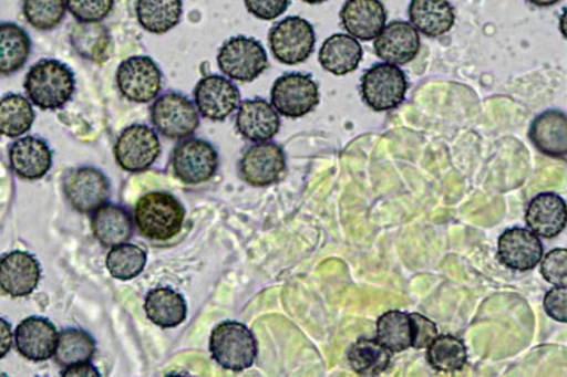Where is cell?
<instances>
[{
  "mask_svg": "<svg viewBox=\"0 0 567 377\" xmlns=\"http://www.w3.org/2000/svg\"><path fill=\"white\" fill-rule=\"evenodd\" d=\"M116 82L122 95L135 104L152 103L163 87L158 64L146 56H134L123 61L116 72Z\"/></svg>",
  "mask_w": 567,
  "mask_h": 377,
  "instance_id": "9c48e42d",
  "label": "cell"
},
{
  "mask_svg": "<svg viewBox=\"0 0 567 377\" xmlns=\"http://www.w3.org/2000/svg\"><path fill=\"white\" fill-rule=\"evenodd\" d=\"M182 15V0H138L136 3L140 24L153 34H164L176 29Z\"/></svg>",
  "mask_w": 567,
  "mask_h": 377,
  "instance_id": "f1b7e54d",
  "label": "cell"
},
{
  "mask_svg": "<svg viewBox=\"0 0 567 377\" xmlns=\"http://www.w3.org/2000/svg\"><path fill=\"white\" fill-rule=\"evenodd\" d=\"M408 87L404 71L391 63L374 64L361 80L362 98L378 113L390 112L404 103Z\"/></svg>",
  "mask_w": 567,
  "mask_h": 377,
  "instance_id": "5b68a950",
  "label": "cell"
},
{
  "mask_svg": "<svg viewBox=\"0 0 567 377\" xmlns=\"http://www.w3.org/2000/svg\"><path fill=\"white\" fill-rule=\"evenodd\" d=\"M13 344V331L8 322L0 317V358L11 352Z\"/></svg>",
  "mask_w": 567,
  "mask_h": 377,
  "instance_id": "7bdbcfd3",
  "label": "cell"
},
{
  "mask_svg": "<svg viewBox=\"0 0 567 377\" xmlns=\"http://www.w3.org/2000/svg\"><path fill=\"white\" fill-rule=\"evenodd\" d=\"M66 11V0H23L25 20L39 31L56 29L65 18Z\"/></svg>",
  "mask_w": 567,
  "mask_h": 377,
  "instance_id": "8d00e7d4",
  "label": "cell"
},
{
  "mask_svg": "<svg viewBox=\"0 0 567 377\" xmlns=\"http://www.w3.org/2000/svg\"><path fill=\"white\" fill-rule=\"evenodd\" d=\"M41 279V266L33 255L14 251L0 259V289L9 296L25 297Z\"/></svg>",
  "mask_w": 567,
  "mask_h": 377,
  "instance_id": "e0dca14e",
  "label": "cell"
},
{
  "mask_svg": "<svg viewBox=\"0 0 567 377\" xmlns=\"http://www.w3.org/2000/svg\"><path fill=\"white\" fill-rule=\"evenodd\" d=\"M217 64L226 77L249 84L268 70L269 60L258 40L237 35L219 49Z\"/></svg>",
  "mask_w": 567,
  "mask_h": 377,
  "instance_id": "277c9868",
  "label": "cell"
},
{
  "mask_svg": "<svg viewBox=\"0 0 567 377\" xmlns=\"http://www.w3.org/2000/svg\"><path fill=\"white\" fill-rule=\"evenodd\" d=\"M172 167L182 182L198 186L215 177L218 155L212 144L199 139H187L179 143L173 151Z\"/></svg>",
  "mask_w": 567,
  "mask_h": 377,
  "instance_id": "8fae6325",
  "label": "cell"
},
{
  "mask_svg": "<svg viewBox=\"0 0 567 377\" xmlns=\"http://www.w3.org/2000/svg\"><path fill=\"white\" fill-rule=\"evenodd\" d=\"M286 170V154L274 143H259L250 147L240 161L241 178L255 188L278 182Z\"/></svg>",
  "mask_w": 567,
  "mask_h": 377,
  "instance_id": "4fadbf2b",
  "label": "cell"
},
{
  "mask_svg": "<svg viewBox=\"0 0 567 377\" xmlns=\"http://www.w3.org/2000/svg\"><path fill=\"white\" fill-rule=\"evenodd\" d=\"M420 45V35L413 25L393 21L378 35L374 52L382 61L402 66L416 59Z\"/></svg>",
  "mask_w": 567,
  "mask_h": 377,
  "instance_id": "ac0fdd59",
  "label": "cell"
},
{
  "mask_svg": "<svg viewBox=\"0 0 567 377\" xmlns=\"http://www.w3.org/2000/svg\"><path fill=\"white\" fill-rule=\"evenodd\" d=\"M146 253L141 247L130 243L112 248L106 256V266L114 279L131 281L144 271Z\"/></svg>",
  "mask_w": 567,
  "mask_h": 377,
  "instance_id": "d590c367",
  "label": "cell"
},
{
  "mask_svg": "<svg viewBox=\"0 0 567 377\" xmlns=\"http://www.w3.org/2000/svg\"><path fill=\"white\" fill-rule=\"evenodd\" d=\"M144 310L146 316L162 328H175L187 318V303L182 294L171 289H157L148 293Z\"/></svg>",
  "mask_w": 567,
  "mask_h": 377,
  "instance_id": "4316f807",
  "label": "cell"
},
{
  "mask_svg": "<svg viewBox=\"0 0 567 377\" xmlns=\"http://www.w3.org/2000/svg\"><path fill=\"white\" fill-rule=\"evenodd\" d=\"M9 161L17 177L24 180H39L52 167V153L43 140L27 136L12 145Z\"/></svg>",
  "mask_w": 567,
  "mask_h": 377,
  "instance_id": "7402d4cb",
  "label": "cell"
},
{
  "mask_svg": "<svg viewBox=\"0 0 567 377\" xmlns=\"http://www.w3.org/2000/svg\"><path fill=\"white\" fill-rule=\"evenodd\" d=\"M409 15L411 25L430 39L446 34L455 23L454 7L450 0H413Z\"/></svg>",
  "mask_w": 567,
  "mask_h": 377,
  "instance_id": "cb8c5ba5",
  "label": "cell"
},
{
  "mask_svg": "<svg viewBox=\"0 0 567 377\" xmlns=\"http://www.w3.org/2000/svg\"><path fill=\"white\" fill-rule=\"evenodd\" d=\"M66 4L79 23H100L112 13L115 0H66Z\"/></svg>",
  "mask_w": 567,
  "mask_h": 377,
  "instance_id": "74e56055",
  "label": "cell"
},
{
  "mask_svg": "<svg viewBox=\"0 0 567 377\" xmlns=\"http://www.w3.org/2000/svg\"><path fill=\"white\" fill-rule=\"evenodd\" d=\"M162 151L159 137L145 125H132L117 137L115 159L127 172L148 170L157 161Z\"/></svg>",
  "mask_w": 567,
  "mask_h": 377,
  "instance_id": "30bf717a",
  "label": "cell"
},
{
  "mask_svg": "<svg viewBox=\"0 0 567 377\" xmlns=\"http://www.w3.org/2000/svg\"><path fill=\"white\" fill-rule=\"evenodd\" d=\"M34 112L29 100L21 95H8L0 101V134L18 137L31 130Z\"/></svg>",
  "mask_w": 567,
  "mask_h": 377,
  "instance_id": "836d02e7",
  "label": "cell"
},
{
  "mask_svg": "<svg viewBox=\"0 0 567 377\" xmlns=\"http://www.w3.org/2000/svg\"><path fill=\"white\" fill-rule=\"evenodd\" d=\"M96 345L94 338L82 329H66L58 338L54 358L63 367L89 363L94 357Z\"/></svg>",
  "mask_w": 567,
  "mask_h": 377,
  "instance_id": "e575fe53",
  "label": "cell"
},
{
  "mask_svg": "<svg viewBox=\"0 0 567 377\" xmlns=\"http://www.w3.org/2000/svg\"><path fill=\"white\" fill-rule=\"evenodd\" d=\"M426 357L434 370L445 374L463 370L468 362L463 339L453 335H437L427 346Z\"/></svg>",
  "mask_w": 567,
  "mask_h": 377,
  "instance_id": "1f68e13d",
  "label": "cell"
},
{
  "mask_svg": "<svg viewBox=\"0 0 567 377\" xmlns=\"http://www.w3.org/2000/svg\"><path fill=\"white\" fill-rule=\"evenodd\" d=\"M410 318L413 322L414 331L413 345L411 347L416 349L427 348L439 335L436 325L432 320L420 314H410Z\"/></svg>",
  "mask_w": 567,
  "mask_h": 377,
  "instance_id": "60d3db41",
  "label": "cell"
},
{
  "mask_svg": "<svg viewBox=\"0 0 567 377\" xmlns=\"http://www.w3.org/2000/svg\"><path fill=\"white\" fill-rule=\"evenodd\" d=\"M343 29L364 42L378 39L385 29L388 14L380 0H347L341 9Z\"/></svg>",
  "mask_w": 567,
  "mask_h": 377,
  "instance_id": "2e32d148",
  "label": "cell"
},
{
  "mask_svg": "<svg viewBox=\"0 0 567 377\" xmlns=\"http://www.w3.org/2000/svg\"><path fill=\"white\" fill-rule=\"evenodd\" d=\"M269 45L274 59L295 66L312 56L316 48L313 25L305 18L288 17L269 33Z\"/></svg>",
  "mask_w": 567,
  "mask_h": 377,
  "instance_id": "8992f818",
  "label": "cell"
},
{
  "mask_svg": "<svg viewBox=\"0 0 567 377\" xmlns=\"http://www.w3.org/2000/svg\"><path fill=\"white\" fill-rule=\"evenodd\" d=\"M195 103L203 117L209 122L221 123L239 107L240 91L223 76H207L195 88Z\"/></svg>",
  "mask_w": 567,
  "mask_h": 377,
  "instance_id": "7c38bea8",
  "label": "cell"
},
{
  "mask_svg": "<svg viewBox=\"0 0 567 377\" xmlns=\"http://www.w3.org/2000/svg\"><path fill=\"white\" fill-rule=\"evenodd\" d=\"M546 314L553 320L566 324L567 322V290L555 287L546 293L544 300Z\"/></svg>",
  "mask_w": 567,
  "mask_h": 377,
  "instance_id": "b9f144b4",
  "label": "cell"
},
{
  "mask_svg": "<svg viewBox=\"0 0 567 377\" xmlns=\"http://www.w3.org/2000/svg\"><path fill=\"white\" fill-rule=\"evenodd\" d=\"M209 352L217 365L234 373L249 370L258 358V343L251 331L240 322L226 321L215 327Z\"/></svg>",
  "mask_w": 567,
  "mask_h": 377,
  "instance_id": "3957f363",
  "label": "cell"
},
{
  "mask_svg": "<svg viewBox=\"0 0 567 377\" xmlns=\"http://www.w3.org/2000/svg\"><path fill=\"white\" fill-rule=\"evenodd\" d=\"M567 251L557 248L545 255L542 264L544 279L556 287H566L567 282Z\"/></svg>",
  "mask_w": 567,
  "mask_h": 377,
  "instance_id": "f35d334b",
  "label": "cell"
},
{
  "mask_svg": "<svg viewBox=\"0 0 567 377\" xmlns=\"http://www.w3.org/2000/svg\"><path fill=\"white\" fill-rule=\"evenodd\" d=\"M362 57L360 42L343 33L329 36L319 51L320 66L336 76L349 75L359 69Z\"/></svg>",
  "mask_w": 567,
  "mask_h": 377,
  "instance_id": "d4e9b609",
  "label": "cell"
},
{
  "mask_svg": "<svg viewBox=\"0 0 567 377\" xmlns=\"http://www.w3.org/2000/svg\"><path fill=\"white\" fill-rule=\"evenodd\" d=\"M151 117L157 132L172 140L186 139L199 126L196 106L178 92H171L155 101Z\"/></svg>",
  "mask_w": 567,
  "mask_h": 377,
  "instance_id": "52a82bcc",
  "label": "cell"
},
{
  "mask_svg": "<svg viewBox=\"0 0 567 377\" xmlns=\"http://www.w3.org/2000/svg\"><path fill=\"white\" fill-rule=\"evenodd\" d=\"M567 222L565 200L555 192H543L526 210V223L537 237L551 239L564 232Z\"/></svg>",
  "mask_w": 567,
  "mask_h": 377,
  "instance_id": "44dd1931",
  "label": "cell"
},
{
  "mask_svg": "<svg viewBox=\"0 0 567 377\" xmlns=\"http://www.w3.org/2000/svg\"><path fill=\"white\" fill-rule=\"evenodd\" d=\"M544 247L539 238L525 228H512L498 239V256L507 269L527 272L542 262Z\"/></svg>",
  "mask_w": 567,
  "mask_h": 377,
  "instance_id": "9a60e30c",
  "label": "cell"
},
{
  "mask_svg": "<svg viewBox=\"0 0 567 377\" xmlns=\"http://www.w3.org/2000/svg\"><path fill=\"white\" fill-rule=\"evenodd\" d=\"M352 370L360 376H380L388 370L391 363L389 349L379 339L362 337L347 354Z\"/></svg>",
  "mask_w": 567,
  "mask_h": 377,
  "instance_id": "f546056e",
  "label": "cell"
},
{
  "mask_svg": "<svg viewBox=\"0 0 567 377\" xmlns=\"http://www.w3.org/2000/svg\"><path fill=\"white\" fill-rule=\"evenodd\" d=\"M91 228L97 241L107 248L126 243L133 235L131 214L115 205H104L95 210Z\"/></svg>",
  "mask_w": 567,
  "mask_h": 377,
  "instance_id": "484cf974",
  "label": "cell"
},
{
  "mask_svg": "<svg viewBox=\"0 0 567 377\" xmlns=\"http://www.w3.org/2000/svg\"><path fill=\"white\" fill-rule=\"evenodd\" d=\"M63 377H80V376H86V377H99L100 374L95 369L94 366H91L89 363H82L78 365H72L68 367V370L62 373Z\"/></svg>",
  "mask_w": 567,
  "mask_h": 377,
  "instance_id": "ee69618b",
  "label": "cell"
},
{
  "mask_svg": "<svg viewBox=\"0 0 567 377\" xmlns=\"http://www.w3.org/2000/svg\"><path fill=\"white\" fill-rule=\"evenodd\" d=\"M246 9L260 21H274L287 12L290 0H244Z\"/></svg>",
  "mask_w": 567,
  "mask_h": 377,
  "instance_id": "ab89813d",
  "label": "cell"
},
{
  "mask_svg": "<svg viewBox=\"0 0 567 377\" xmlns=\"http://www.w3.org/2000/svg\"><path fill=\"white\" fill-rule=\"evenodd\" d=\"M527 2L539 8H545L555 6L556 3H559L560 0H527Z\"/></svg>",
  "mask_w": 567,
  "mask_h": 377,
  "instance_id": "f6af8a7d",
  "label": "cell"
},
{
  "mask_svg": "<svg viewBox=\"0 0 567 377\" xmlns=\"http://www.w3.org/2000/svg\"><path fill=\"white\" fill-rule=\"evenodd\" d=\"M71 42L80 56L96 63L106 62L113 52L112 36L99 23H80L73 27Z\"/></svg>",
  "mask_w": 567,
  "mask_h": 377,
  "instance_id": "4dcf8cb0",
  "label": "cell"
},
{
  "mask_svg": "<svg viewBox=\"0 0 567 377\" xmlns=\"http://www.w3.org/2000/svg\"><path fill=\"white\" fill-rule=\"evenodd\" d=\"M566 115L557 109H548L534 119L528 136L539 153L550 156V158L566 160Z\"/></svg>",
  "mask_w": 567,
  "mask_h": 377,
  "instance_id": "603a6c76",
  "label": "cell"
},
{
  "mask_svg": "<svg viewBox=\"0 0 567 377\" xmlns=\"http://www.w3.org/2000/svg\"><path fill=\"white\" fill-rule=\"evenodd\" d=\"M65 195L79 213H94L103 207L110 196V184L102 171L93 168L73 170L65 179Z\"/></svg>",
  "mask_w": 567,
  "mask_h": 377,
  "instance_id": "5bb4252c",
  "label": "cell"
},
{
  "mask_svg": "<svg viewBox=\"0 0 567 377\" xmlns=\"http://www.w3.org/2000/svg\"><path fill=\"white\" fill-rule=\"evenodd\" d=\"M27 96L42 109H59L65 106L75 92L73 72L56 60H42L27 73Z\"/></svg>",
  "mask_w": 567,
  "mask_h": 377,
  "instance_id": "7a4b0ae2",
  "label": "cell"
},
{
  "mask_svg": "<svg viewBox=\"0 0 567 377\" xmlns=\"http://www.w3.org/2000/svg\"><path fill=\"white\" fill-rule=\"evenodd\" d=\"M414 331L410 315L401 311H389L378 321V339L390 353L405 352L413 345Z\"/></svg>",
  "mask_w": 567,
  "mask_h": 377,
  "instance_id": "d6a6232c",
  "label": "cell"
},
{
  "mask_svg": "<svg viewBox=\"0 0 567 377\" xmlns=\"http://www.w3.org/2000/svg\"><path fill=\"white\" fill-rule=\"evenodd\" d=\"M271 105L288 118H300L313 112L319 104V87L312 76L288 73L271 88Z\"/></svg>",
  "mask_w": 567,
  "mask_h": 377,
  "instance_id": "ba28073f",
  "label": "cell"
},
{
  "mask_svg": "<svg viewBox=\"0 0 567 377\" xmlns=\"http://www.w3.org/2000/svg\"><path fill=\"white\" fill-rule=\"evenodd\" d=\"M303 2L308 4H322L328 2V0H303Z\"/></svg>",
  "mask_w": 567,
  "mask_h": 377,
  "instance_id": "bcb514c9",
  "label": "cell"
},
{
  "mask_svg": "<svg viewBox=\"0 0 567 377\" xmlns=\"http://www.w3.org/2000/svg\"><path fill=\"white\" fill-rule=\"evenodd\" d=\"M14 336L17 349L27 360L45 362L56 352L58 329L49 320L27 318L18 325Z\"/></svg>",
  "mask_w": 567,
  "mask_h": 377,
  "instance_id": "d6986e66",
  "label": "cell"
},
{
  "mask_svg": "<svg viewBox=\"0 0 567 377\" xmlns=\"http://www.w3.org/2000/svg\"><path fill=\"white\" fill-rule=\"evenodd\" d=\"M236 126L246 140L267 143L279 133L280 117L268 101L245 100L237 113Z\"/></svg>",
  "mask_w": 567,
  "mask_h": 377,
  "instance_id": "ffe728a7",
  "label": "cell"
},
{
  "mask_svg": "<svg viewBox=\"0 0 567 377\" xmlns=\"http://www.w3.org/2000/svg\"><path fill=\"white\" fill-rule=\"evenodd\" d=\"M30 35L14 23H0V75L9 76L24 67L31 54Z\"/></svg>",
  "mask_w": 567,
  "mask_h": 377,
  "instance_id": "83f0119b",
  "label": "cell"
},
{
  "mask_svg": "<svg viewBox=\"0 0 567 377\" xmlns=\"http://www.w3.org/2000/svg\"><path fill=\"white\" fill-rule=\"evenodd\" d=\"M186 211L179 201L163 191L142 197L134 210V220L141 234L151 241L166 242L182 231Z\"/></svg>",
  "mask_w": 567,
  "mask_h": 377,
  "instance_id": "6da1fadb",
  "label": "cell"
}]
</instances>
